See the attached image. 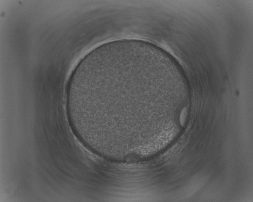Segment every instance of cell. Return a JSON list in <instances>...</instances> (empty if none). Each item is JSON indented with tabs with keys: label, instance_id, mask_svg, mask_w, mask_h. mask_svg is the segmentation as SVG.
Instances as JSON below:
<instances>
[{
	"label": "cell",
	"instance_id": "6da1fadb",
	"mask_svg": "<svg viewBox=\"0 0 253 202\" xmlns=\"http://www.w3.org/2000/svg\"><path fill=\"white\" fill-rule=\"evenodd\" d=\"M187 117V109L186 108H184L181 113L180 118V122L181 125L182 127H184L186 124V119Z\"/></svg>",
	"mask_w": 253,
	"mask_h": 202
}]
</instances>
